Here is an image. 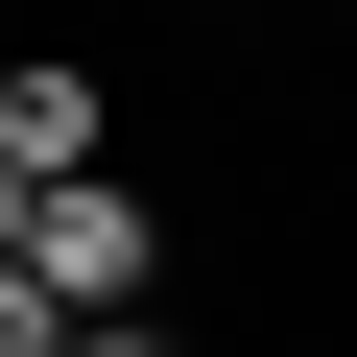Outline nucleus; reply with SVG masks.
<instances>
[{
  "label": "nucleus",
  "mask_w": 357,
  "mask_h": 357,
  "mask_svg": "<svg viewBox=\"0 0 357 357\" xmlns=\"http://www.w3.org/2000/svg\"><path fill=\"white\" fill-rule=\"evenodd\" d=\"M215 24H262V0H215Z\"/></svg>",
  "instance_id": "6"
},
{
  "label": "nucleus",
  "mask_w": 357,
  "mask_h": 357,
  "mask_svg": "<svg viewBox=\"0 0 357 357\" xmlns=\"http://www.w3.org/2000/svg\"><path fill=\"white\" fill-rule=\"evenodd\" d=\"M0 167H24V191L119 167V72H96V48H0Z\"/></svg>",
  "instance_id": "2"
},
{
  "label": "nucleus",
  "mask_w": 357,
  "mask_h": 357,
  "mask_svg": "<svg viewBox=\"0 0 357 357\" xmlns=\"http://www.w3.org/2000/svg\"><path fill=\"white\" fill-rule=\"evenodd\" d=\"M48 333H72V310H48V286H24V262H0V357H48Z\"/></svg>",
  "instance_id": "4"
},
{
  "label": "nucleus",
  "mask_w": 357,
  "mask_h": 357,
  "mask_svg": "<svg viewBox=\"0 0 357 357\" xmlns=\"http://www.w3.org/2000/svg\"><path fill=\"white\" fill-rule=\"evenodd\" d=\"M48 357H191V333H167V310H72Z\"/></svg>",
  "instance_id": "3"
},
{
  "label": "nucleus",
  "mask_w": 357,
  "mask_h": 357,
  "mask_svg": "<svg viewBox=\"0 0 357 357\" xmlns=\"http://www.w3.org/2000/svg\"><path fill=\"white\" fill-rule=\"evenodd\" d=\"M0 238H24V167H0Z\"/></svg>",
  "instance_id": "5"
},
{
  "label": "nucleus",
  "mask_w": 357,
  "mask_h": 357,
  "mask_svg": "<svg viewBox=\"0 0 357 357\" xmlns=\"http://www.w3.org/2000/svg\"><path fill=\"white\" fill-rule=\"evenodd\" d=\"M0 262H24L48 310H167V262H191V215H167L143 167H72V191H24V238H0Z\"/></svg>",
  "instance_id": "1"
}]
</instances>
